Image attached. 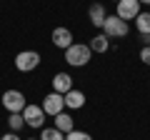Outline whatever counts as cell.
<instances>
[{"instance_id": "cell-1", "label": "cell", "mask_w": 150, "mask_h": 140, "mask_svg": "<svg viewBox=\"0 0 150 140\" xmlns=\"http://www.w3.org/2000/svg\"><path fill=\"white\" fill-rule=\"evenodd\" d=\"M90 55H93V50L88 48V45L73 43L68 50H65V63H68L70 68H83V65L90 63Z\"/></svg>"}, {"instance_id": "cell-2", "label": "cell", "mask_w": 150, "mask_h": 140, "mask_svg": "<svg viewBox=\"0 0 150 140\" xmlns=\"http://www.w3.org/2000/svg\"><path fill=\"white\" fill-rule=\"evenodd\" d=\"M25 105H28V100H25V95L20 90H5L3 93V108L8 113H23Z\"/></svg>"}, {"instance_id": "cell-3", "label": "cell", "mask_w": 150, "mask_h": 140, "mask_svg": "<svg viewBox=\"0 0 150 140\" xmlns=\"http://www.w3.org/2000/svg\"><path fill=\"white\" fill-rule=\"evenodd\" d=\"M128 23L120 20L118 15H108L105 18V25H103V33H105L108 38H125L128 35Z\"/></svg>"}, {"instance_id": "cell-4", "label": "cell", "mask_w": 150, "mask_h": 140, "mask_svg": "<svg viewBox=\"0 0 150 140\" xmlns=\"http://www.w3.org/2000/svg\"><path fill=\"white\" fill-rule=\"evenodd\" d=\"M23 120H25V125H30V128H43V123H45V110H43V105L28 103L25 110H23Z\"/></svg>"}, {"instance_id": "cell-5", "label": "cell", "mask_w": 150, "mask_h": 140, "mask_svg": "<svg viewBox=\"0 0 150 140\" xmlns=\"http://www.w3.org/2000/svg\"><path fill=\"white\" fill-rule=\"evenodd\" d=\"M38 65H40V55H38L35 50H23V53L15 55V68L20 70V73H30Z\"/></svg>"}, {"instance_id": "cell-6", "label": "cell", "mask_w": 150, "mask_h": 140, "mask_svg": "<svg viewBox=\"0 0 150 140\" xmlns=\"http://www.w3.org/2000/svg\"><path fill=\"white\" fill-rule=\"evenodd\" d=\"M115 15L120 20H135L140 15V0H120L118 5H115Z\"/></svg>"}, {"instance_id": "cell-7", "label": "cell", "mask_w": 150, "mask_h": 140, "mask_svg": "<svg viewBox=\"0 0 150 140\" xmlns=\"http://www.w3.org/2000/svg\"><path fill=\"white\" fill-rule=\"evenodd\" d=\"M43 110H45V115H53V118L60 115L65 110V98L60 95V93H55V90L48 93V95L43 98Z\"/></svg>"}, {"instance_id": "cell-8", "label": "cell", "mask_w": 150, "mask_h": 140, "mask_svg": "<svg viewBox=\"0 0 150 140\" xmlns=\"http://www.w3.org/2000/svg\"><path fill=\"white\" fill-rule=\"evenodd\" d=\"M53 45L60 50H68L70 45H73V33L68 30V28H55L53 30Z\"/></svg>"}, {"instance_id": "cell-9", "label": "cell", "mask_w": 150, "mask_h": 140, "mask_svg": "<svg viewBox=\"0 0 150 140\" xmlns=\"http://www.w3.org/2000/svg\"><path fill=\"white\" fill-rule=\"evenodd\" d=\"M53 90L60 93V95L70 93V90H73V78H70L68 73H55V78H53Z\"/></svg>"}, {"instance_id": "cell-10", "label": "cell", "mask_w": 150, "mask_h": 140, "mask_svg": "<svg viewBox=\"0 0 150 140\" xmlns=\"http://www.w3.org/2000/svg\"><path fill=\"white\" fill-rule=\"evenodd\" d=\"M65 108H70V110H80L83 105H85V93H80V90H70V93H65Z\"/></svg>"}, {"instance_id": "cell-11", "label": "cell", "mask_w": 150, "mask_h": 140, "mask_svg": "<svg viewBox=\"0 0 150 140\" xmlns=\"http://www.w3.org/2000/svg\"><path fill=\"white\" fill-rule=\"evenodd\" d=\"M88 15H90V23H93V25H95V28H103V25H105V8H103L100 5V3H93V5H90V10H88Z\"/></svg>"}, {"instance_id": "cell-12", "label": "cell", "mask_w": 150, "mask_h": 140, "mask_svg": "<svg viewBox=\"0 0 150 140\" xmlns=\"http://www.w3.org/2000/svg\"><path fill=\"white\" fill-rule=\"evenodd\" d=\"M88 48H90L93 53H108V50H110V38H108L105 33H98L95 38L90 40V45H88Z\"/></svg>"}, {"instance_id": "cell-13", "label": "cell", "mask_w": 150, "mask_h": 140, "mask_svg": "<svg viewBox=\"0 0 150 140\" xmlns=\"http://www.w3.org/2000/svg\"><path fill=\"white\" fill-rule=\"evenodd\" d=\"M55 128L68 135L70 130H75V123H73V118H70L68 113H60V115H55Z\"/></svg>"}, {"instance_id": "cell-14", "label": "cell", "mask_w": 150, "mask_h": 140, "mask_svg": "<svg viewBox=\"0 0 150 140\" xmlns=\"http://www.w3.org/2000/svg\"><path fill=\"white\" fill-rule=\"evenodd\" d=\"M135 28H138V33H140V35L150 33V13H140V15L135 18Z\"/></svg>"}, {"instance_id": "cell-15", "label": "cell", "mask_w": 150, "mask_h": 140, "mask_svg": "<svg viewBox=\"0 0 150 140\" xmlns=\"http://www.w3.org/2000/svg\"><path fill=\"white\" fill-rule=\"evenodd\" d=\"M8 125H10V130H13V133H20V130L25 128L23 113H10V118H8Z\"/></svg>"}, {"instance_id": "cell-16", "label": "cell", "mask_w": 150, "mask_h": 140, "mask_svg": "<svg viewBox=\"0 0 150 140\" xmlns=\"http://www.w3.org/2000/svg\"><path fill=\"white\" fill-rule=\"evenodd\" d=\"M40 140H65V133H60L58 128H43L40 130Z\"/></svg>"}, {"instance_id": "cell-17", "label": "cell", "mask_w": 150, "mask_h": 140, "mask_svg": "<svg viewBox=\"0 0 150 140\" xmlns=\"http://www.w3.org/2000/svg\"><path fill=\"white\" fill-rule=\"evenodd\" d=\"M65 140H93L90 133H85V130H70L68 135H65Z\"/></svg>"}, {"instance_id": "cell-18", "label": "cell", "mask_w": 150, "mask_h": 140, "mask_svg": "<svg viewBox=\"0 0 150 140\" xmlns=\"http://www.w3.org/2000/svg\"><path fill=\"white\" fill-rule=\"evenodd\" d=\"M140 60H143L145 65H150V45H145V48L140 50Z\"/></svg>"}, {"instance_id": "cell-19", "label": "cell", "mask_w": 150, "mask_h": 140, "mask_svg": "<svg viewBox=\"0 0 150 140\" xmlns=\"http://www.w3.org/2000/svg\"><path fill=\"white\" fill-rule=\"evenodd\" d=\"M0 140H20V138H18V133H13V130H10V133H5Z\"/></svg>"}, {"instance_id": "cell-20", "label": "cell", "mask_w": 150, "mask_h": 140, "mask_svg": "<svg viewBox=\"0 0 150 140\" xmlns=\"http://www.w3.org/2000/svg\"><path fill=\"white\" fill-rule=\"evenodd\" d=\"M140 40H143L145 45H150V33H145V35H140Z\"/></svg>"}, {"instance_id": "cell-21", "label": "cell", "mask_w": 150, "mask_h": 140, "mask_svg": "<svg viewBox=\"0 0 150 140\" xmlns=\"http://www.w3.org/2000/svg\"><path fill=\"white\" fill-rule=\"evenodd\" d=\"M140 3H145V5H150V0H140Z\"/></svg>"}, {"instance_id": "cell-22", "label": "cell", "mask_w": 150, "mask_h": 140, "mask_svg": "<svg viewBox=\"0 0 150 140\" xmlns=\"http://www.w3.org/2000/svg\"><path fill=\"white\" fill-rule=\"evenodd\" d=\"M28 140H40V138H28Z\"/></svg>"}, {"instance_id": "cell-23", "label": "cell", "mask_w": 150, "mask_h": 140, "mask_svg": "<svg viewBox=\"0 0 150 140\" xmlns=\"http://www.w3.org/2000/svg\"><path fill=\"white\" fill-rule=\"evenodd\" d=\"M112 3H120V0H112Z\"/></svg>"}]
</instances>
